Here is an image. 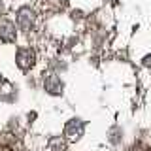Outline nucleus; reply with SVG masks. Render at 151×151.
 I'll use <instances>...</instances> for the list:
<instances>
[{"label": "nucleus", "mask_w": 151, "mask_h": 151, "mask_svg": "<svg viewBox=\"0 0 151 151\" xmlns=\"http://www.w3.org/2000/svg\"><path fill=\"white\" fill-rule=\"evenodd\" d=\"M17 27L21 28L23 32H32L36 25V13L34 9H30V6H23L17 9V15H15Z\"/></svg>", "instance_id": "1"}, {"label": "nucleus", "mask_w": 151, "mask_h": 151, "mask_svg": "<svg viewBox=\"0 0 151 151\" xmlns=\"http://www.w3.org/2000/svg\"><path fill=\"white\" fill-rule=\"evenodd\" d=\"M15 63L23 72L30 70L32 66L36 64V51L32 49L30 45H21L17 49V53H15Z\"/></svg>", "instance_id": "2"}, {"label": "nucleus", "mask_w": 151, "mask_h": 151, "mask_svg": "<svg viewBox=\"0 0 151 151\" xmlns=\"http://www.w3.org/2000/svg\"><path fill=\"white\" fill-rule=\"evenodd\" d=\"M17 40V27L12 19L0 17V42L4 44H13Z\"/></svg>", "instance_id": "3"}, {"label": "nucleus", "mask_w": 151, "mask_h": 151, "mask_svg": "<svg viewBox=\"0 0 151 151\" xmlns=\"http://www.w3.org/2000/svg\"><path fill=\"white\" fill-rule=\"evenodd\" d=\"M44 89L51 96H60L64 91V81L57 74H47L44 78Z\"/></svg>", "instance_id": "4"}, {"label": "nucleus", "mask_w": 151, "mask_h": 151, "mask_svg": "<svg viewBox=\"0 0 151 151\" xmlns=\"http://www.w3.org/2000/svg\"><path fill=\"white\" fill-rule=\"evenodd\" d=\"M85 132V123L81 119H70L64 125V136L68 140H79Z\"/></svg>", "instance_id": "5"}, {"label": "nucleus", "mask_w": 151, "mask_h": 151, "mask_svg": "<svg viewBox=\"0 0 151 151\" xmlns=\"http://www.w3.org/2000/svg\"><path fill=\"white\" fill-rule=\"evenodd\" d=\"M47 149L49 151H63L64 149V140L60 138V136L49 138V142H47Z\"/></svg>", "instance_id": "6"}, {"label": "nucleus", "mask_w": 151, "mask_h": 151, "mask_svg": "<svg viewBox=\"0 0 151 151\" xmlns=\"http://www.w3.org/2000/svg\"><path fill=\"white\" fill-rule=\"evenodd\" d=\"M142 64L147 66V68H151V55H145V57H144V60H142Z\"/></svg>", "instance_id": "7"}, {"label": "nucleus", "mask_w": 151, "mask_h": 151, "mask_svg": "<svg viewBox=\"0 0 151 151\" xmlns=\"http://www.w3.org/2000/svg\"><path fill=\"white\" fill-rule=\"evenodd\" d=\"M0 17H4V4H2V0H0Z\"/></svg>", "instance_id": "8"}, {"label": "nucleus", "mask_w": 151, "mask_h": 151, "mask_svg": "<svg viewBox=\"0 0 151 151\" xmlns=\"http://www.w3.org/2000/svg\"><path fill=\"white\" fill-rule=\"evenodd\" d=\"M0 83H2V78H0Z\"/></svg>", "instance_id": "9"}]
</instances>
